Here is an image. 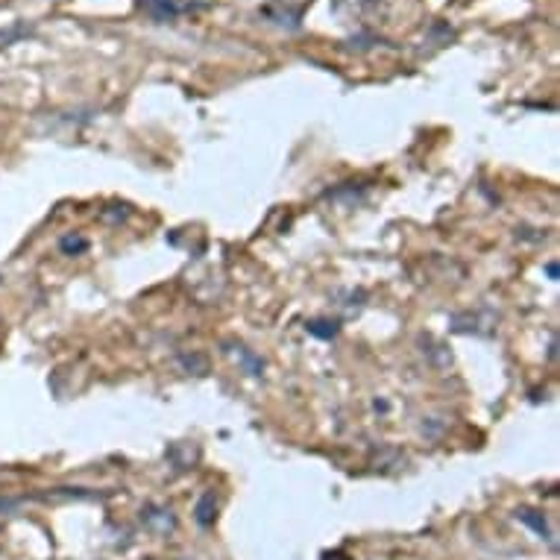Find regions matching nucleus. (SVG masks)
Listing matches in <instances>:
<instances>
[{
	"label": "nucleus",
	"mask_w": 560,
	"mask_h": 560,
	"mask_svg": "<svg viewBox=\"0 0 560 560\" xmlns=\"http://www.w3.org/2000/svg\"><path fill=\"white\" fill-rule=\"evenodd\" d=\"M156 19H176V15H185V12H194L197 7H202L206 0H141Z\"/></svg>",
	"instance_id": "nucleus-1"
},
{
	"label": "nucleus",
	"mask_w": 560,
	"mask_h": 560,
	"mask_svg": "<svg viewBox=\"0 0 560 560\" xmlns=\"http://www.w3.org/2000/svg\"><path fill=\"white\" fill-rule=\"evenodd\" d=\"M59 247H62L65 256H77V253H85V249H89V241L80 238V235H68V238L59 241Z\"/></svg>",
	"instance_id": "nucleus-2"
},
{
	"label": "nucleus",
	"mask_w": 560,
	"mask_h": 560,
	"mask_svg": "<svg viewBox=\"0 0 560 560\" xmlns=\"http://www.w3.org/2000/svg\"><path fill=\"white\" fill-rule=\"evenodd\" d=\"M520 520H523V523H528V525H534V528H537V532L540 534H546V537H549V532H546V516H532V511H520Z\"/></svg>",
	"instance_id": "nucleus-3"
},
{
	"label": "nucleus",
	"mask_w": 560,
	"mask_h": 560,
	"mask_svg": "<svg viewBox=\"0 0 560 560\" xmlns=\"http://www.w3.org/2000/svg\"><path fill=\"white\" fill-rule=\"evenodd\" d=\"M546 270H549L551 279H558V265H549V267H546Z\"/></svg>",
	"instance_id": "nucleus-4"
}]
</instances>
